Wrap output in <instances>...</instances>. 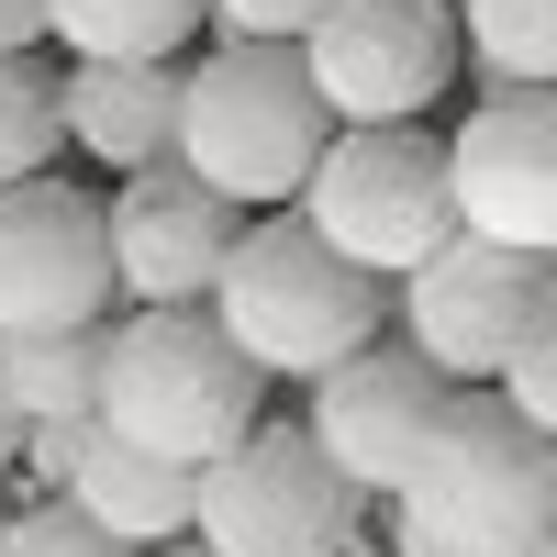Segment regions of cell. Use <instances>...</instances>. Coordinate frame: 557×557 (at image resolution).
<instances>
[{
	"mask_svg": "<svg viewBox=\"0 0 557 557\" xmlns=\"http://www.w3.org/2000/svg\"><path fill=\"white\" fill-rule=\"evenodd\" d=\"M212 312H223V335H235L268 380H301V391H312L323 368H346L357 346H380L391 323H401V278L357 268V257L290 201V212H246Z\"/></svg>",
	"mask_w": 557,
	"mask_h": 557,
	"instance_id": "1",
	"label": "cell"
},
{
	"mask_svg": "<svg viewBox=\"0 0 557 557\" xmlns=\"http://www.w3.org/2000/svg\"><path fill=\"white\" fill-rule=\"evenodd\" d=\"M268 391L278 380L223 335L212 301H123V323H112V380H101V424L112 435L212 469L223 446H246L268 424Z\"/></svg>",
	"mask_w": 557,
	"mask_h": 557,
	"instance_id": "2",
	"label": "cell"
},
{
	"mask_svg": "<svg viewBox=\"0 0 557 557\" xmlns=\"http://www.w3.org/2000/svg\"><path fill=\"white\" fill-rule=\"evenodd\" d=\"M335 101L312 89L301 45H268V34H223L190 57V112H178V157H190L223 201L246 212H290L312 190L323 146H335Z\"/></svg>",
	"mask_w": 557,
	"mask_h": 557,
	"instance_id": "3",
	"label": "cell"
},
{
	"mask_svg": "<svg viewBox=\"0 0 557 557\" xmlns=\"http://www.w3.org/2000/svg\"><path fill=\"white\" fill-rule=\"evenodd\" d=\"M401 502L469 557H524L557 524V435L502 380H457L401 469Z\"/></svg>",
	"mask_w": 557,
	"mask_h": 557,
	"instance_id": "4",
	"label": "cell"
},
{
	"mask_svg": "<svg viewBox=\"0 0 557 557\" xmlns=\"http://www.w3.org/2000/svg\"><path fill=\"white\" fill-rule=\"evenodd\" d=\"M301 212L357 268H380V278H412L446 235H469V212H457V157L424 123H346L335 146H323Z\"/></svg>",
	"mask_w": 557,
	"mask_h": 557,
	"instance_id": "5",
	"label": "cell"
},
{
	"mask_svg": "<svg viewBox=\"0 0 557 557\" xmlns=\"http://www.w3.org/2000/svg\"><path fill=\"white\" fill-rule=\"evenodd\" d=\"M380 491H357L312 424H257L201 469V546L223 557H357Z\"/></svg>",
	"mask_w": 557,
	"mask_h": 557,
	"instance_id": "6",
	"label": "cell"
},
{
	"mask_svg": "<svg viewBox=\"0 0 557 557\" xmlns=\"http://www.w3.org/2000/svg\"><path fill=\"white\" fill-rule=\"evenodd\" d=\"M301 67L335 101V123H424L469 67V23L457 0H323Z\"/></svg>",
	"mask_w": 557,
	"mask_h": 557,
	"instance_id": "7",
	"label": "cell"
},
{
	"mask_svg": "<svg viewBox=\"0 0 557 557\" xmlns=\"http://www.w3.org/2000/svg\"><path fill=\"white\" fill-rule=\"evenodd\" d=\"M123 301L112 268V201L78 178H12L0 190V335H57V323H101Z\"/></svg>",
	"mask_w": 557,
	"mask_h": 557,
	"instance_id": "8",
	"label": "cell"
},
{
	"mask_svg": "<svg viewBox=\"0 0 557 557\" xmlns=\"http://www.w3.org/2000/svg\"><path fill=\"white\" fill-rule=\"evenodd\" d=\"M557 290V257L502 246V235H446L424 268L401 278V335L424 346L446 380H502L524 346V323Z\"/></svg>",
	"mask_w": 557,
	"mask_h": 557,
	"instance_id": "9",
	"label": "cell"
},
{
	"mask_svg": "<svg viewBox=\"0 0 557 557\" xmlns=\"http://www.w3.org/2000/svg\"><path fill=\"white\" fill-rule=\"evenodd\" d=\"M446 391H457V380L391 323L380 346H357L346 368H323V380H312L301 424L323 435V457H335L357 491H401V469H412V446H424V424L446 412Z\"/></svg>",
	"mask_w": 557,
	"mask_h": 557,
	"instance_id": "10",
	"label": "cell"
},
{
	"mask_svg": "<svg viewBox=\"0 0 557 557\" xmlns=\"http://www.w3.org/2000/svg\"><path fill=\"white\" fill-rule=\"evenodd\" d=\"M235 235H246V201H223L190 157H157V168L112 178V268H123V301H212Z\"/></svg>",
	"mask_w": 557,
	"mask_h": 557,
	"instance_id": "11",
	"label": "cell"
},
{
	"mask_svg": "<svg viewBox=\"0 0 557 557\" xmlns=\"http://www.w3.org/2000/svg\"><path fill=\"white\" fill-rule=\"evenodd\" d=\"M469 235L557 257V89H480V112L446 134Z\"/></svg>",
	"mask_w": 557,
	"mask_h": 557,
	"instance_id": "12",
	"label": "cell"
},
{
	"mask_svg": "<svg viewBox=\"0 0 557 557\" xmlns=\"http://www.w3.org/2000/svg\"><path fill=\"white\" fill-rule=\"evenodd\" d=\"M178 112H190V57H67V146L112 178L178 157Z\"/></svg>",
	"mask_w": 557,
	"mask_h": 557,
	"instance_id": "13",
	"label": "cell"
},
{
	"mask_svg": "<svg viewBox=\"0 0 557 557\" xmlns=\"http://www.w3.org/2000/svg\"><path fill=\"white\" fill-rule=\"evenodd\" d=\"M67 502L78 513H101L123 546H178V535H201V469L190 457H157V446H134V435H89V457H78V480H67Z\"/></svg>",
	"mask_w": 557,
	"mask_h": 557,
	"instance_id": "14",
	"label": "cell"
},
{
	"mask_svg": "<svg viewBox=\"0 0 557 557\" xmlns=\"http://www.w3.org/2000/svg\"><path fill=\"white\" fill-rule=\"evenodd\" d=\"M112 323H57V335H0V380H12L23 424L34 412H101V380H112Z\"/></svg>",
	"mask_w": 557,
	"mask_h": 557,
	"instance_id": "15",
	"label": "cell"
},
{
	"mask_svg": "<svg viewBox=\"0 0 557 557\" xmlns=\"http://www.w3.org/2000/svg\"><path fill=\"white\" fill-rule=\"evenodd\" d=\"M212 34V0H45V45L67 57H178Z\"/></svg>",
	"mask_w": 557,
	"mask_h": 557,
	"instance_id": "16",
	"label": "cell"
},
{
	"mask_svg": "<svg viewBox=\"0 0 557 557\" xmlns=\"http://www.w3.org/2000/svg\"><path fill=\"white\" fill-rule=\"evenodd\" d=\"M480 89H557V0H457Z\"/></svg>",
	"mask_w": 557,
	"mask_h": 557,
	"instance_id": "17",
	"label": "cell"
},
{
	"mask_svg": "<svg viewBox=\"0 0 557 557\" xmlns=\"http://www.w3.org/2000/svg\"><path fill=\"white\" fill-rule=\"evenodd\" d=\"M57 146H67V67H45L23 45V57H0V190L45 178Z\"/></svg>",
	"mask_w": 557,
	"mask_h": 557,
	"instance_id": "18",
	"label": "cell"
},
{
	"mask_svg": "<svg viewBox=\"0 0 557 557\" xmlns=\"http://www.w3.org/2000/svg\"><path fill=\"white\" fill-rule=\"evenodd\" d=\"M0 557H146V546H123L101 513H78L67 491H34V502H12V535H0Z\"/></svg>",
	"mask_w": 557,
	"mask_h": 557,
	"instance_id": "19",
	"label": "cell"
},
{
	"mask_svg": "<svg viewBox=\"0 0 557 557\" xmlns=\"http://www.w3.org/2000/svg\"><path fill=\"white\" fill-rule=\"evenodd\" d=\"M89 435H101V412H34V424H23V457H12V480H23V491H67V480H78V457H89Z\"/></svg>",
	"mask_w": 557,
	"mask_h": 557,
	"instance_id": "20",
	"label": "cell"
},
{
	"mask_svg": "<svg viewBox=\"0 0 557 557\" xmlns=\"http://www.w3.org/2000/svg\"><path fill=\"white\" fill-rule=\"evenodd\" d=\"M502 391H513L535 424L557 435V290H546V312L524 323V346H513V368H502Z\"/></svg>",
	"mask_w": 557,
	"mask_h": 557,
	"instance_id": "21",
	"label": "cell"
},
{
	"mask_svg": "<svg viewBox=\"0 0 557 557\" xmlns=\"http://www.w3.org/2000/svg\"><path fill=\"white\" fill-rule=\"evenodd\" d=\"M323 23V0H212V34H268V45H301Z\"/></svg>",
	"mask_w": 557,
	"mask_h": 557,
	"instance_id": "22",
	"label": "cell"
},
{
	"mask_svg": "<svg viewBox=\"0 0 557 557\" xmlns=\"http://www.w3.org/2000/svg\"><path fill=\"white\" fill-rule=\"evenodd\" d=\"M380 557H469V546H457V535H435L401 491H380Z\"/></svg>",
	"mask_w": 557,
	"mask_h": 557,
	"instance_id": "23",
	"label": "cell"
},
{
	"mask_svg": "<svg viewBox=\"0 0 557 557\" xmlns=\"http://www.w3.org/2000/svg\"><path fill=\"white\" fill-rule=\"evenodd\" d=\"M23 45H45V0H0V57H23Z\"/></svg>",
	"mask_w": 557,
	"mask_h": 557,
	"instance_id": "24",
	"label": "cell"
},
{
	"mask_svg": "<svg viewBox=\"0 0 557 557\" xmlns=\"http://www.w3.org/2000/svg\"><path fill=\"white\" fill-rule=\"evenodd\" d=\"M12 457H23V401H12V380H0V480H12Z\"/></svg>",
	"mask_w": 557,
	"mask_h": 557,
	"instance_id": "25",
	"label": "cell"
},
{
	"mask_svg": "<svg viewBox=\"0 0 557 557\" xmlns=\"http://www.w3.org/2000/svg\"><path fill=\"white\" fill-rule=\"evenodd\" d=\"M157 557H223V546H201V535H178V546H157Z\"/></svg>",
	"mask_w": 557,
	"mask_h": 557,
	"instance_id": "26",
	"label": "cell"
},
{
	"mask_svg": "<svg viewBox=\"0 0 557 557\" xmlns=\"http://www.w3.org/2000/svg\"><path fill=\"white\" fill-rule=\"evenodd\" d=\"M524 557H557V524H546V535H535V546H524Z\"/></svg>",
	"mask_w": 557,
	"mask_h": 557,
	"instance_id": "27",
	"label": "cell"
},
{
	"mask_svg": "<svg viewBox=\"0 0 557 557\" xmlns=\"http://www.w3.org/2000/svg\"><path fill=\"white\" fill-rule=\"evenodd\" d=\"M0 535H12V502H0Z\"/></svg>",
	"mask_w": 557,
	"mask_h": 557,
	"instance_id": "28",
	"label": "cell"
},
{
	"mask_svg": "<svg viewBox=\"0 0 557 557\" xmlns=\"http://www.w3.org/2000/svg\"><path fill=\"white\" fill-rule=\"evenodd\" d=\"M357 557H368V546H357Z\"/></svg>",
	"mask_w": 557,
	"mask_h": 557,
	"instance_id": "29",
	"label": "cell"
}]
</instances>
